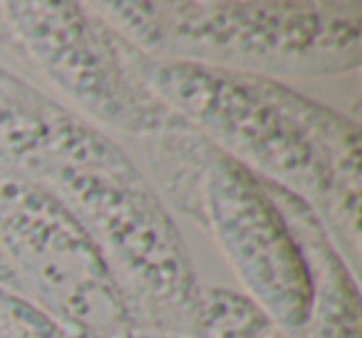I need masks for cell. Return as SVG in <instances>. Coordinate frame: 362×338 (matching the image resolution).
Returning a JSON list of instances; mask_svg holds the SVG:
<instances>
[{"label": "cell", "instance_id": "1", "mask_svg": "<svg viewBox=\"0 0 362 338\" xmlns=\"http://www.w3.org/2000/svg\"><path fill=\"white\" fill-rule=\"evenodd\" d=\"M154 92L209 142L300 199L360 269V127L271 77L146 57Z\"/></svg>", "mask_w": 362, "mask_h": 338}, {"label": "cell", "instance_id": "2", "mask_svg": "<svg viewBox=\"0 0 362 338\" xmlns=\"http://www.w3.org/2000/svg\"><path fill=\"white\" fill-rule=\"evenodd\" d=\"M146 57L258 77H330L362 62L360 3L107 0L90 3Z\"/></svg>", "mask_w": 362, "mask_h": 338}, {"label": "cell", "instance_id": "3", "mask_svg": "<svg viewBox=\"0 0 362 338\" xmlns=\"http://www.w3.org/2000/svg\"><path fill=\"white\" fill-rule=\"evenodd\" d=\"M151 187L216 239L243 288L286 333L305 328L313 276L271 184L184 122L144 142Z\"/></svg>", "mask_w": 362, "mask_h": 338}, {"label": "cell", "instance_id": "4", "mask_svg": "<svg viewBox=\"0 0 362 338\" xmlns=\"http://www.w3.org/2000/svg\"><path fill=\"white\" fill-rule=\"evenodd\" d=\"M0 45L25 57L107 132L144 145L187 122L149 85L144 52L90 3L0 0Z\"/></svg>", "mask_w": 362, "mask_h": 338}, {"label": "cell", "instance_id": "5", "mask_svg": "<svg viewBox=\"0 0 362 338\" xmlns=\"http://www.w3.org/2000/svg\"><path fill=\"white\" fill-rule=\"evenodd\" d=\"M0 254L65 338H134L105 257L47 189L0 169Z\"/></svg>", "mask_w": 362, "mask_h": 338}, {"label": "cell", "instance_id": "6", "mask_svg": "<svg viewBox=\"0 0 362 338\" xmlns=\"http://www.w3.org/2000/svg\"><path fill=\"white\" fill-rule=\"evenodd\" d=\"M119 152L107 132L0 65V169L45 187L67 167Z\"/></svg>", "mask_w": 362, "mask_h": 338}, {"label": "cell", "instance_id": "7", "mask_svg": "<svg viewBox=\"0 0 362 338\" xmlns=\"http://www.w3.org/2000/svg\"><path fill=\"white\" fill-rule=\"evenodd\" d=\"M271 184V182H268ZM293 234L300 242L313 276V308L303 328L305 338H360V296L355 274L327 237L320 219L286 189L271 184Z\"/></svg>", "mask_w": 362, "mask_h": 338}, {"label": "cell", "instance_id": "8", "mask_svg": "<svg viewBox=\"0 0 362 338\" xmlns=\"http://www.w3.org/2000/svg\"><path fill=\"white\" fill-rule=\"evenodd\" d=\"M197 338H288V333L253 301L233 288H204Z\"/></svg>", "mask_w": 362, "mask_h": 338}, {"label": "cell", "instance_id": "9", "mask_svg": "<svg viewBox=\"0 0 362 338\" xmlns=\"http://www.w3.org/2000/svg\"><path fill=\"white\" fill-rule=\"evenodd\" d=\"M25 326V303L11 288L0 286V338H21Z\"/></svg>", "mask_w": 362, "mask_h": 338}, {"label": "cell", "instance_id": "10", "mask_svg": "<svg viewBox=\"0 0 362 338\" xmlns=\"http://www.w3.org/2000/svg\"><path fill=\"white\" fill-rule=\"evenodd\" d=\"M0 286L11 288V291H16V293H21V296L28 298L25 286H23V281L18 278V274L13 271L11 264L6 261V257H3V254H0Z\"/></svg>", "mask_w": 362, "mask_h": 338}, {"label": "cell", "instance_id": "11", "mask_svg": "<svg viewBox=\"0 0 362 338\" xmlns=\"http://www.w3.org/2000/svg\"><path fill=\"white\" fill-rule=\"evenodd\" d=\"M134 338H179V336H154V333H134Z\"/></svg>", "mask_w": 362, "mask_h": 338}]
</instances>
